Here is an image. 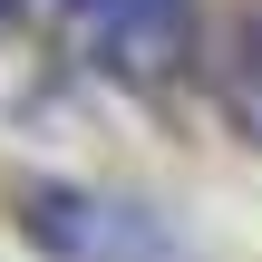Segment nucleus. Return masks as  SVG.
<instances>
[{
  "label": "nucleus",
  "instance_id": "nucleus-2",
  "mask_svg": "<svg viewBox=\"0 0 262 262\" xmlns=\"http://www.w3.org/2000/svg\"><path fill=\"white\" fill-rule=\"evenodd\" d=\"M194 0H78V58L126 88H165L194 58Z\"/></svg>",
  "mask_w": 262,
  "mask_h": 262
},
{
  "label": "nucleus",
  "instance_id": "nucleus-1",
  "mask_svg": "<svg viewBox=\"0 0 262 262\" xmlns=\"http://www.w3.org/2000/svg\"><path fill=\"white\" fill-rule=\"evenodd\" d=\"M19 224L58 262H175V233L146 204H117V194H88V185H39L19 204Z\"/></svg>",
  "mask_w": 262,
  "mask_h": 262
},
{
  "label": "nucleus",
  "instance_id": "nucleus-3",
  "mask_svg": "<svg viewBox=\"0 0 262 262\" xmlns=\"http://www.w3.org/2000/svg\"><path fill=\"white\" fill-rule=\"evenodd\" d=\"M204 68H214V107H224V126L262 146V10H243V19L214 29Z\"/></svg>",
  "mask_w": 262,
  "mask_h": 262
},
{
  "label": "nucleus",
  "instance_id": "nucleus-5",
  "mask_svg": "<svg viewBox=\"0 0 262 262\" xmlns=\"http://www.w3.org/2000/svg\"><path fill=\"white\" fill-rule=\"evenodd\" d=\"M10 29H19V0H0V39H10Z\"/></svg>",
  "mask_w": 262,
  "mask_h": 262
},
{
  "label": "nucleus",
  "instance_id": "nucleus-4",
  "mask_svg": "<svg viewBox=\"0 0 262 262\" xmlns=\"http://www.w3.org/2000/svg\"><path fill=\"white\" fill-rule=\"evenodd\" d=\"M19 19H78V0H19Z\"/></svg>",
  "mask_w": 262,
  "mask_h": 262
}]
</instances>
